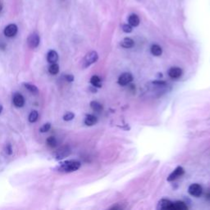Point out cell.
<instances>
[{
	"mask_svg": "<svg viewBox=\"0 0 210 210\" xmlns=\"http://www.w3.org/2000/svg\"><path fill=\"white\" fill-rule=\"evenodd\" d=\"M168 76H169L172 79H178L180 77L182 76V70L180 68V67H171L169 70H168Z\"/></svg>",
	"mask_w": 210,
	"mask_h": 210,
	"instance_id": "cell-11",
	"label": "cell"
},
{
	"mask_svg": "<svg viewBox=\"0 0 210 210\" xmlns=\"http://www.w3.org/2000/svg\"><path fill=\"white\" fill-rule=\"evenodd\" d=\"M128 22V24H130L132 27L138 26L140 24V18L136 14H131V16H129Z\"/></svg>",
	"mask_w": 210,
	"mask_h": 210,
	"instance_id": "cell-15",
	"label": "cell"
},
{
	"mask_svg": "<svg viewBox=\"0 0 210 210\" xmlns=\"http://www.w3.org/2000/svg\"><path fill=\"white\" fill-rule=\"evenodd\" d=\"M75 118V114L72 112H68V113H65L63 115V120L66 121V122H69V121H72L73 118Z\"/></svg>",
	"mask_w": 210,
	"mask_h": 210,
	"instance_id": "cell-25",
	"label": "cell"
},
{
	"mask_svg": "<svg viewBox=\"0 0 210 210\" xmlns=\"http://www.w3.org/2000/svg\"><path fill=\"white\" fill-rule=\"evenodd\" d=\"M97 118L95 116L92 115V114H89V115L86 116L85 118V121H84L85 125L88 126H91L95 125L97 123Z\"/></svg>",
	"mask_w": 210,
	"mask_h": 210,
	"instance_id": "cell-14",
	"label": "cell"
},
{
	"mask_svg": "<svg viewBox=\"0 0 210 210\" xmlns=\"http://www.w3.org/2000/svg\"><path fill=\"white\" fill-rule=\"evenodd\" d=\"M50 128H51V124L49 122L45 123V124H44L39 128V131H40L41 133H45L47 131H49L50 130Z\"/></svg>",
	"mask_w": 210,
	"mask_h": 210,
	"instance_id": "cell-24",
	"label": "cell"
},
{
	"mask_svg": "<svg viewBox=\"0 0 210 210\" xmlns=\"http://www.w3.org/2000/svg\"><path fill=\"white\" fill-rule=\"evenodd\" d=\"M99 59V55H98L96 51H90L89 52L82 60V67L84 68L89 67L90 65L94 64L95 62L98 61Z\"/></svg>",
	"mask_w": 210,
	"mask_h": 210,
	"instance_id": "cell-2",
	"label": "cell"
},
{
	"mask_svg": "<svg viewBox=\"0 0 210 210\" xmlns=\"http://www.w3.org/2000/svg\"><path fill=\"white\" fill-rule=\"evenodd\" d=\"M188 192L190 195H192L194 197H200L203 193V188L200 184L197 183H194L191 184L188 188Z\"/></svg>",
	"mask_w": 210,
	"mask_h": 210,
	"instance_id": "cell-3",
	"label": "cell"
},
{
	"mask_svg": "<svg viewBox=\"0 0 210 210\" xmlns=\"http://www.w3.org/2000/svg\"><path fill=\"white\" fill-rule=\"evenodd\" d=\"M64 78H65V80L68 82H72L73 81H74V76H72V75H70V74L65 75Z\"/></svg>",
	"mask_w": 210,
	"mask_h": 210,
	"instance_id": "cell-28",
	"label": "cell"
},
{
	"mask_svg": "<svg viewBox=\"0 0 210 210\" xmlns=\"http://www.w3.org/2000/svg\"><path fill=\"white\" fill-rule=\"evenodd\" d=\"M13 104L15 105L16 107H17V108H21L25 104V98L20 93H16V94H14L13 98Z\"/></svg>",
	"mask_w": 210,
	"mask_h": 210,
	"instance_id": "cell-9",
	"label": "cell"
},
{
	"mask_svg": "<svg viewBox=\"0 0 210 210\" xmlns=\"http://www.w3.org/2000/svg\"><path fill=\"white\" fill-rule=\"evenodd\" d=\"M134 40L131 38H125L123 39L122 41L121 42V46L124 49H131L134 46Z\"/></svg>",
	"mask_w": 210,
	"mask_h": 210,
	"instance_id": "cell-16",
	"label": "cell"
},
{
	"mask_svg": "<svg viewBox=\"0 0 210 210\" xmlns=\"http://www.w3.org/2000/svg\"><path fill=\"white\" fill-rule=\"evenodd\" d=\"M184 173H185L184 168H183L182 167L178 166V167H176L173 171H172V172L169 175V176H168V177H167V182H173V181H175V180L178 179L179 177L183 176Z\"/></svg>",
	"mask_w": 210,
	"mask_h": 210,
	"instance_id": "cell-7",
	"label": "cell"
},
{
	"mask_svg": "<svg viewBox=\"0 0 210 210\" xmlns=\"http://www.w3.org/2000/svg\"><path fill=\"white\" fill-rule=\"evenodd\" d=\"M59 72V66L58 64L55 63H51V65L49 67V72L52 75H57Z\"/></svg>",
	"mask_w": 210,
	"mask_h": 210,
	"instance_id": "cell-21",
	"label": "cell"
},
{
	"mask_svg": "<svg viewBox=\"0 0 210 210\" xmlns=\"http://www.w3.org/2000/svg\"><path fill=\"white\" fill-rule=\"evenodd\" d=\"M172 204V202L171 200H167V199H162L159 201L157 208L161 210H171Z\"/></svg>",
	"mask_w": 210,
	"mask_h": 210,
	"instance_id": "cell-10",
	"label": "cell"
},
{
	"mask_svg": "<svg viewBox=\"0 0 210 210\" xmlns=\"http://www.w3.org/2000/svg\"><path fill=\"white\" fill-rule=\"evenodd\" d=\"M133 81V76L130 72H124L118 77V84L122 86H126L129 85Z\"/></svg>",
	"mask_w": 210,
	"mask_h": 210,
	"instance_id": "cell-5",
	"label": "cell"
},
{
	"mask_svg": "<svg viewBox=\"0 0 210 210\" xmlns=\"http://www.w3.org/2000/svg\"><path fill=\"white\" fill-rule=\"evenodd\" d=\"M38 118H39V113L36 110H33V111H31V113H30V115H29V117H28V120L30 122L34 123V122H36V121L38 120Z\"/></svg>",
	"mask_w": 210,
	"mask_h": 210,
	"instance_id": "cell-20",
	"label": "cell"
},
{
	"mask_svg": "<svg viewBox=\"0 0 210 210\" xmlns=\"http://www.w3.org/2000/svg\"><path fill=\"white\" fill-rule=\"evenodd\" d=\"M122 31L125 33H131L132 31V26L130 24H124L122 26Z\"/></svg>",
	"mask_w": 210,
	"mask_h": 210,
	"instance_id": "cell-26",
	"label": "cell"
},
{
	"mask_svg": "<svg viewBox=\"0 0 210 210\" xmlns=\"http://www.w3.org/2000/svg\"><path fill=\"white\" fill-rule=\"evenodd\" d=\"M154 85H165V82L163 81H155L153 82Z\"/></svg>",
	"mask_w": 210,
	"mask_h": 210,
	"instance_id": "cell-29",
	"label": "cell"
},
{
	"mask_svg": "<svg viewBox=\"0 0 210 210\" xmlns=\"http://www.w3.org/2000/svg\"><path fill=\"white\" fill-rule=\"evenodd\" d=\"M206 198H207V199L208 200H210V190H208V191L207 195H206Z\"/></svg>",
	"mask_w": 210,
	"mask_h": 210,
	"instance_id": "cell-30",
	"label": "cell"
},
{
	"mask_svg": "<svg viewBox=\"0 0 210 210\" xmlns=\"http://www.w3.org/2000/svg\"><path fill=\"white\" fill-rule=\"evenodd\" d=\"M188 209L187 205L186 203L182 202V201H176V202H172V208L171 210H186Z\"/></svg>",
	"mask_w": 210,
	"mask_h": 210,
	"instance_id": "cell-13",
	"label": "cell"
},
{
	"mask_svg": "<svg viewBox=\"0 0 210 210\" xmlns=\"http://www.w3.org/2000/svg\"><path fill=\"white\" fill-rule=\"evenodd\" d=\"M70 154H71V149L69 147L64 146L57 150L56 153L54 154V157L57 160H61V159H63L69 156Z\"/></svg>",
	"mask_w": 210,
	"mask_h": 210,
	"instance_id": "cell-4",
	"label": "cell"
},
{
	"mask_svg": "<svg viewBox=\"0 0 210 210\" xmlns=\"http://www.w3.org/2000/svg\"><path fill=\"white\" fill-rule=\"evenodd\" d=\"M40 42V38L37 33H32L27 38V44L31 49H36L39 46Z\"/></svg>",
	"mask_w": 210,
	"mask_h": 210,
	"instance_id": "cell-6",
	"label": "cell"
},
{
	"mask_svg": "<svg viewBox=\"0 0 210 210\" xmlns=\"http://www.w3.org/2000/svg\"><path fill=\"white\" fill-rule=\"evenodd\" d=\"M5 153L8 155H12L13 154V148L10 144H8L5 147Z\"/></svg>",
	"mask_w": 210,
	"mask_h": 210,
	"instance_id": "cell-27",
	"label": "cell"
},
{
	"mask_svg": "<svg viewBox=\"0 0 210 210\" xmlns=\"http://www.w3.org/2000/svg\"><path fill=\"white\" fill-rule=\"evenodd\" d=\"M58 60V54L55 50H49L47 54V61L49 63H55Z\"/></svg>",
	"mask_w": 210,
	"mask_h": 210,
	"instance_id": "cell-12",
	"label": "cell"
},
{
	"mask_svg": "<svg viewBox=\"0 0 210 210\" xmlns=\"http://www.w3.org/2000/svg\"><path fill=\"white\" fill-rule=\"evenodd\" d=\"M90 84L95 88L102 87V80L99 76H93L90 78Z\"/></svg>",
	"mask_w": 210,
	"mask_h": 210,
	"instance_id": "cell-17",
	"label": "cell"
},
{
	"mask_svg": "<svg viewBox=\"0 0 210 210\" xmlns=\"http://www.w3.org/2000/svg\"><path fill=\"white\" fill-rule=\"evenodd\" d=\"M3 105L0 104V113H2V112H3Z\"/></svg>",
	"mask_w": 210,
	"mask_h": 210,
	"instance_id": "cell-31",
	"label": "cell"
},
{
	"mask_svg": "<svg viewBox=\"0 0 210 210\" xmlns=\"http://www.w3.org/2000/svg\"><path fill=\"white\" fill-rule=\"evenodd\" d=\"M23 85L30 92L33 93V94H37L39 92L38 88L36 87L35 85H32V84H30V83H24Z\"/></svg>",
	"mask_w": 210,
	"mask_h": 210,
	"instance_id": "cell-23",
	"label": "cell"
},
{
	"mask_svg": "<svg viewBox=\"0 0 210 210\" xmlns=\"http://www.w3.org/2000/svg\"><path fill=\"white\" fill-rule=\"evenodd\" d=\"M81 167V163L77 160H67L62 162L57 167V170L60 172L70 173L76 172Z\"/></svg>",
	"mask_w": 210,
	"mask_h": 210,
	"instance_id": "cell-1",
	"label": "cell"
},
{
	"mask_svg": "<svg viewBox=\"0 0 210 210\" xmlns=\"http://www.w3.org/2000/svg\"><path fill=\"white\" fill-rule=\"evenodd\" d=\"M46 143L48 144V146H49L50 148H55L57 146L58 142H57V140L55 137H54V136H49V137L47 138Z\"/></svg>",
	"mask_w": 210,
	"mask_h": 210,
	"instance_id": "cell-22",
	"label": "cell"
},
{
	"mask_svg": "<svg viewBox=\"0 0 210 210\" xmlns=\"http://www.w3.org/2000/svg\"><path fill=\"white\" fill-rule=\"evenodd\" d=\"M18 31L17 26L16 24H9L8 26H7L4 29L3 33L5 35V36L8 37V38H12L13 36H15L17 35Z\"/></svg>",
	"mask_w": 210,
	"mask_h": 210,
	"instance_id": "cell-8",
	"label": "cell"
},
{
	"mask_svg": "<svg viewBox=\"0 0 210 210\" xmlns=\"http://www.w3.org/2000/svg\"><path fill=\"white\" fill-rule=\"evenodd\" d=\"M150 52L154 56L159 57L161 56L162 54H163V49L159 44H153L150 48Z\"/></svg>",
	"mask_w": 210,
	"mask_h": 210,
	"instance_id": "cell-18",
	"label": "cell"
},
{
	"mask_svg": "<svg viewBox=\"0 0 210 210\" xmlns=\"http://www.w3.org/2000/svg\"><path fill=\"white\" fill-rule=\"evenodd\" d=\"M90 107L95 112H101L103 110V105L97 101H92L90 103Z\"/></svg>",
	"mask_w": 210,
	"mask_h": 210,
	"instance_id": "cell-19",
	"label": "cell"
}]
</instances>
